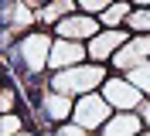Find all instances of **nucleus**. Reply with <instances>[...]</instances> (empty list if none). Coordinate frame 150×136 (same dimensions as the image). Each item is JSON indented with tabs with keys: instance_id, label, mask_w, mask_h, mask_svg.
Returning a JSON list of instances; mask_svg holds the SVG:
<instances>
[{
	"instance_id": "nucleus-1",
	"label": "nucleus",
	"mask_w": 150,
	"mask_h": 136,
	"mask_svg": "<svg viewBox=\"0 0 150 136\" xmlns=\"http://www.w3.org/2000/svg\"><path fill=\"white\" fill-rule=\"evenodd\" d=\"M51 44H55V31L31 27L28 34L17 37V44H10L4 54L17 61V78H38V75H48Z\"/></svg>"
},
{
	"instance_id": "nucleus-2",
	"label": "nucleus",
	"mask_w": 150,
	"mask_h": 136,
	"mask_svg": "<svg viewBox=\"0 0 150 136\" xmlns=\"http://www.w3.org/2000/svg\"><path fill=\"white\" fill-rule=\"evenodd\" d=\"M109 65H99V61H82V65H72V68H58V72H48V85L58 92H65L72 99L85 95V92H99L103 82L109 78Z\"/></svg>"
},
{
	"instance_id": "nucleus-3",
	"label": "nucleus",
	"mask_w": 150,
	"mask_h": 136,
	"mask_svg": "<svg viewBox=\"0 0 150 136\" xmlns=\"http://www.w3.org/2000/svg\"><path fill=\"white\" fill-rule=\"evenodd\" d=\"M112 112H116V109L109 106V99H106L103 92H85V95H79V99H75L72 123H79V126H85V129H92V133H99V129L109 123Z\"/></svg>"
},
{
	"instance_id": "nucleus-4",
	"label": "nucleus",
	"mask_w": 150,
	"mask_h": 136,
	"mask_svg": "<svg viewBox=\"0 0 150 136\" xmlns=\"http://www.w3.org/2000/svg\"><path fill=\"white\" fill-rule=\"evenodd\" d=\"M109 99L112 109H140L143 106V89L137 85V82L130 78V75H123V72H109V78L103 82V89H99Z\"/></svg>"
},
{
	"instance_id": "nucleus-5",
	"label": "nucleus",
	"mask_w": 150,
	"mask_h": 136,
	"mask_svg": "<svg viewBox=\"0 0 150 136\" xmlns=\"http://www.w3.org/2000/svg\"><path fill=\"white\" fill-rule=\"evenodd\" d=\"M130 37H133V34L126 31V27H103L92 41H85L89 58H92V61H99V65H109L112 58H116V51H120Z\"/></svg>"
},
{
	"instance_id": "nucleus-6",
	"label": "nucleus",
	"mask_w": 150,
	"mask_h": 136,
	"mask_svg": "<svg viewBox=\"0 0 150 136\" xmlns=\"http://www.w3.org/2000/svg\"><path fill=\"white\" fill-rule=\"evenodd\" d=\"M51 31H55V37H68V41H92V37L103 31V20L96 17V14L75 10V14H68L65 20H58Z\"/></svg>"
},
{
	"instance_id": "nucleus-7",
	"label": "nucleus",
	"mask_w": 150,
	"mask_h": 136,
	"mask_svg": "<svg viewBox=\"0 0 150 136\" xmlns=\"http://www.w3.org/2000/svg\"><path fill=\"white\" fill-rule=\"evenodd\" d=\"M82 61H89V48H85V41L55 37V44H51V58H48V72L72 68V65H82Z\"/></svg>"
},
{
	"instance_id": "nucleus-8",
	"label": "nucleus",
	"mask_w": 150,
	"mask_h": 136,
	"mask_svg": "<svg viewBox=\"0 0 150 136\" xmlns=\"http://www.w3.org/2000/svg\"><path fill=\"white\" fill-rule=\"evenodd\" d=\"M143 129H147V123H143L140 109H116L109 123L99 129V136H140Z\"/></svg>"
},
{
	"instance_id": "nucleus-9",
	"label": "nucleus",
	"mask_w": 150,
	"mask_h": 136,
	"mask_svg": "<svg viewBox=\"0 0 150 136\" xmlns=\"http://www.w3.org/2000/svg\"><path fill=\"white\" fill-rule=\"evenodd\" d=\"M75 10H79V0H51V4H45V7L34 10V17H38V27H48V31H51L58 20H65Z\"/></svg>"
},
{
	"instance_id": "nucleus-10",
	"label": "nucleus",
	"mask_w": 150,
	"mask_h": 136,
	"mask_svg": "<svg viewBox=\"0 0 150 136\" xmlns=\"http://www.w3.org/2000/svg\"><path fill=\"white\" fill-rule=\"evenodd\" d=\"M133 14V0H112L109 7L99 14L103 27H126V17Z\"/></svg>"
},
{
	"instance_id": "nucleus-11",
	"label": "nucleus",
	"mask_w": 150,
	"mask_h": 136,
	"mask_svg": "<svg viewBox=\"0 0 150 136\" xmlns=\"http://www.w3.org/2000/svg\"><path fill=\"white\" fill-rule=\"evenodd\" d=\"M28 133V112H4V119H0V136H21Z\"/></svg>"
},
{
	"instance_id": "nucleus-12",
	"label": "nucleus",
	"mask_w": 150,
	"mask_h": 136,
	"mask_svg": "<svg viewBox=\"0 0 150 136\" xmlns=\"http://www.w3.org/2000/svg\"><path fill=\"white\" fill-rule=\"evenodd\" d=\"M126 31L130 34H150V7H133L126 17Z\"/></svg>"
},
{
	"instance_id": "nucleus-13",
	"label": "nucleus",
	"mask_w": 150,
	"mask_h": 136,
	"mask_svg": "<svg viewBox=\"0 0 150 136\" xmlns=\"http://www.w3.org/2000/svg\"><path fill=\"white\" fill-rule=\"evenodd\" d=\"M123 75H130V78L143 89V95H150V58H147V61H140L137 68H130V72H123Z\"/></svg>"
},
{
	"instance_id": "nucleus-14",
	"label": "nucleus",
	"mask_w": 150,
	"mask_h": 136,
	"mask_svg": "<svg viewBox=\"0 0 150 136\" xmlns=\"http://www.w3.org/2000/svg\"><path fill=\"white\" fill-rule=\"evenodd\" d=\"M51 136H99V133L79 126V123H62V126H55V133H51Z\"/></svg>"
},
{
	"instance_id": "nucleus-15",
	"label": "nucleus",
	"mask_w": 150,
	"mask_h": 136,
	"mask_svg": "<svg viewBox=\"0 0 150 136\" xmlns=\"http://www.w3.org/2000/svg\"><path fill=\"white\" fill-rule=\"evenodd\" d=\"M109 4H112V0H79V10H82V14H96V17H99Z\"/></svg>"
},
{
	"instance_id": "nucleus-16",
	"label": "nucleus",
	"mask_w": 150,
	"mask_h": 136,
	"mask_svg": "<svg viewBox=\"0 0 150 136\" xmlns=\"http://www.w3.org/2000/svg\"><path fill=\"white\" fill-rule=\"evenodd\" d=\"M140 116H143V123H147V129H150V95L143 99V106H140Z\"/></svg>"
},
{
	"instance_id": "nucleus-17",
	"label": "nucleus",
	"mask_w": 150,
	"mask_h": 136,
	"mask_svg": "<svg viewBox=\"0 0 150 136\" xmlns=\"http://www.w3.org/2000/svg\"><path fill=\"white\" fill-rule=\"evenodd\" d=\"M28 4H31V7L38 10V7H45V4H51V0H28Z\"/></svg>"
},
{
	"instance_id": "nucleus-18",
	"label": "nucleus",
	"mask_w": 150,
	"mask_h": 136,
	"mask_svg": "<svg viewBox=\"0 0 150 136\" xmlns=\"http://www.w3.org/2000/svg\"><path fill=\"white\" fill-rule=\"evenodd\" d=\"M21 136H48V133H38V129H28V133H21Z\"/></svg>"
},
{
	"instance_id": "nucleus-19",
	"label": "nucleus",
	"mask_w": 150,
	"mask_h": 136,
	"mask_svg": "<svg viewBox=\"0 0 150 136\" xmlns=\"http://www.w3.org/2000/svg\"><path fill=\"white\" fill-rule=\"evenodd\" d=\"M133 7H150V0H133Z\"/></svg>"
},
{
	"instance_id": "nucleus-20",
	"label": "nucleus",
	"mask_w": 150,
	"mask_h": 136,
	"mask_svg": "<svg viewBox=\"0 0 150 136\" xmlns=\"http://www.w3.org/2000/svg\"><path fill=\"white\" fill-rule=\"evenodd\" d=\"M140 136H150V129H143V133H140Z\"/></svg>"
}]
</instances>
